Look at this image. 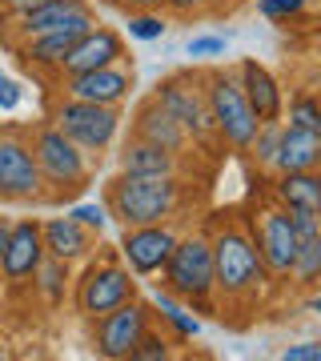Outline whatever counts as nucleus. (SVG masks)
Listing matches in <instances>:
<instances>
[{"instance_id": "f257e3e1", "label": "nucleus", "mask_w": 321, "mask_h": 361, "mask_svg": "<svg viewBox=\"0 0 321 361\" xmlns=\"http://www.w3.org/2000/svg\"><path fill=\"white\" fill-rule=\"evenodd\" d=\"M209 245H213V297H217V310L225 305H257L269 273L265 261L253 245V233H245L241 225H217L209 233Z\"/></svg>"}, {"instance_id": "f03ea898", "label": "nucleus", "mask_w": 321, "mask_h": 361, "mask_svg": "<svg viewBox=\"0 0 321 361\" xmlns=\"http://www.w3.org/2000/svg\"><path fill=\"white\" fill-rule=\"evenodd\" d=\"M181 201H185V185L181 177H137V173H116L104 185V209L121 229H137V225H157V221H173Z\"/></svg>"}, {"instance_id": "7ed1b4c3", "label": "nucleus", "mask_w": 321, "mask_h": 361, "mask_svg": "<svg viewBox=\"0 0 321 361\" xmlns=\"http://www.w3.org/2000/svg\"><path fill=\"white\" fill-rule=\"evenodd\" d=\"M161 289L193 305L197 313H217V297H213V245L205 233H189L177 237V245L169 253L165 269H161Z\"/></svg>"}, {"instance_id": "20e7f679", "label": "nucleus", "mask_w": 321, "mask_h": 361, "mask_svg": "<svg viewBox=\"0 0 321 361\" xmlns=\"http://www.w3.org/2000/svg\"><path fill=\"white\" fill-rule=\"evenodd\" d=\"M28 145H32V157L40 165V177H44V189H52V201H61L68 193H80L89 185V173H92V157L73 145L56 125H37L28 133Z\"/></svg>"}, {"instance_id": "39448f33", "label": "nucleus", "mask_w": 321, "mask_h": 361, "mask_svg": "<svg viewBox=\"0 0 321 361\" xmlns=\"http://www.w3.org/2000/svg\"><path fill=\"white\" fill-rule=\"evenodd\" d=\"M201 85H205V101H209L213 129H217V141L237 149V153H245L249 141L257 137V125L261 121L253 116V109L245 101L237 73H229V68H209V73H201Z\"/></svg>"}, {"instance_id": "423d86ee", "label": "nucleus", "mask_w": 321, "mask_h": 361, "mask_svg": "<svg viewBox=\"0 0 321 361\" xmlns=\"http://www.w3.org/2000/svg\"><path fill=\"white\" fill-rule=\"evenodd\" d=\"M49 125L68 137L73 145H80L89 157H101L104 149H113L116 133H121V109L116 104H92V101H77V97H64L52 101L49 109Z\"/></svg>"}, {"instance_id": "0eeeda50", "label": "nucleus", "mask_w": 321, "mask_h": 361, "mask_svg": "<svg viewBox=\"0 0 321 361\" xmlns=\"http://www.w3.org/2000/svg\"><path fill=\"white\" fill-rule=\"evenodd\" d=\"M153 97L165 104L173 121L189 133L193 145L201 149H213L217 141V129H213V116H209V101H205V85H201V73H173V77L157 80Z\"/></svg>"}, {"instance_id": "6e6552de", "label": "nucleus", "mask_w": 321, "mask_h": 361, "mask_svg": "<svg viewBox=\"0 0 321 361\" xmlns=\"http://www.w3.org/2000/svg\"><path fill=\"white\" fill-rule=\"evenodd\" d=\"M133 297H137V281H133L128 265L116 257V253H101V261H92L89 269L77 277L73 301H77L80 317L92 322V317H101V313L125 305V301H133Z\"/></svg>"}, {"instance_id": "1a4fd4ad", "label": "nucleus", "mask_w": 321, "mask_h": 361, "mask_svg": "<svg viewBox=\"0 0 321 361\" xmlns=\"http://www.w3.org/2000/svg\"><path fill=\"white\" fill-rule=\"evenodd\" d=\"M0 201H44V177L25 133H0Z\"/></svg>"}, {"instance_id": "9d476101", "label": "nucleus", "mask_w": 321, "mask_h": 361, "mask_svg": "<svg viewBox=\"0 0 321 361\" xmlns=\"http://www.w3.org/2000/svg\"><path fill=\"white\" fill-rule=\"evenodd\" d=\"M149 325H153V310L133 297L125 305H116V310L92 317V349L109 361H128L133 345L141 341V334Z\"/></svg>"}, {"instance_id": "9b49d317", "label": "nucleus", "mask_w": 321, "mask_h": 361, "mask_svg": "<svg viewBox=\"0 0 321 361\" xmlns=\"http://www.w3.org/2000/svg\"><path fill=\"white\" fill-rule=\"evenodd\" d=\"M253 245L265 261V273L269 281H289V269H293V257H297V233L289 225V213L285 205H265L261 217H257V229H253Z\"/></svg>"}, {"instance_id": "f8f14e48", "label": "nucleus", "mask_w": 321, "mask_h": 361, "mask_svg": "<svg viewBox=\"0 0 321 361\" xmlns=\"http://www.w3.org/2000/svg\"><path fill=\"white\" fill-rule=\"evenodd\" d=\"M177 237L181 233L173 229V221L137 225V229H125L116 257L128 265L133 277H157V273L165 269V261H169V253H173V245H177Z\"/></svg>"}, {"instance_id": "ddd939ff", "label": "nucleus", "mask_w": 321, "mask_h": 361, "mask_svg": "<svg viewBox=\"0 0 321 361\" xmlns=\"http://www.w3.org/2000/svg\"><path fill=\"white\" fill-rule=\"evenodd\" d=\"M97 25V13L92 8H80L73 20H64L61 28H52V32H40V37H28V40H16V56L25 61L28 68H61L64 52L73 49L89 28Z\"/></svg>"}, {"instance_id": "4468645a", "label": "nucleus", "mask_w": 321, "mask_h": 361, "mask_svg": "<svg viewBox=\"0 0 321 361\" xmlns=\"http://www.w3.org/2000/svg\"><path fill=\"white\" fill-rule=\"evenodd\" d=\"M40 261H44V241H40V221H13L8 229V245H4V261H0V281L8 289L32 285Z\"/></svg>"}, {"instance_id": "2eb2a0df", "label": "nucleus", "mask_w": 321, "mask_h": 361, "mask_svg": "<svg viewBox=\"0 0 321 361\" xmlns=\"http://www.w3.org/2000/svg\"><path fill=\"white\" fill-rule=\"evenodd\" d=\"M56 89L64 97H77V101H92V104H121L128 101L133 92V68L125 61L116 65H104V68H92V73H73V77H61Z\"/></svg>"}, {"instance_id": "dca6fc26", "label": "nucleus", "mask_w": 321, "mask_h": 361, "mask_svg": "<svg viewBox=\"0 0 321 361\" xmlns=\"http://www.w3.org/2000/svg\"><path fill=\"white\" fill-rule=\"evenodd\" d=\"M116 61H125V37L109 25H97L85 32V37L73 44V49L64 52L61 68H56V77H73V73H92V68H104V65H116Z\"/></svg>"}, {"instance_id": "f3484780", "label": "nucleus", "mask_w": 321, "mask_h": 361, "mask_svg": "<svg viewBox=\"0 0 321 361\" xmlns=\"http://www.w3.org/2000/svg\"><path fill=\"white\" fill-rule=\"evenodd\" d=\"M128 137L149 141V145H161V149H169V153H181V157H185V149L193 145L189 133H185L177 121H173V113H169L165 104L157 101V97H149V101L137 104L133 125H128Z\"/></svg>"}, {"instance_id": "a211bd4d", "label": "nucleus", "mask_w": 321, "mask_h": 361, "mask_svg": "<svg viewBox=\"0 0 321 361\" xmlns=\"http://www.w3.org/2000/svg\"><path fill=\"white\" fill-rule=\"evenodd\" d=\"M237 80H241V92H245V101H249V109H253L257 121H281L285 92H281V85H277V77H273L257 56H245L241 61Z\"/></svg>"}, {"instance_id": "6ab92c4d", "label": "nucleus", "mask_w": 321, "mask_h": 361, "mask_svg": "<svg viewBox=\"0 0 321 361\" xmlns=\"http://www.w3.org/2000/svg\"><path fill=\"white\" fill-rule=\"evenodd\" d=\"M40 241H44V253H49V257L73 265V261L92 257V241H97V233H89L73 213H64V217L40 221Z\"/></svg>"}, {"instance_id": "aec40b11", "label": "nucleus", "mask_w": 321, "mask_h": 361, "mask_svg": "<svg viewBox=\"0 0 321 361\" xmlns=\"http://www.w3.org/2000/svg\"><path fill=\"white\" fill-rule=\"evenodd\" d=\"M116 161H121V173H137V177H181L185 173L181 153H169L161 145L137 141V137H128Z\"/></svg>"}, {"instance_id": "412c9836", "label": "nucleus", "mask_w": 321, "mask_h": 361, "mask_svg": "<svg viewBox=\"0 0 321 361\" xmlns=\"http://www.w3.org/2000/svg\"><path fill=\"white\" fill-rule=\"evenodd\" d=\"M317 161H321V137L285 121L273 169H277V173H301V169H317Z\"/></svg>"}, {"instance_id": "4be33fe9", "label": "nucleus", "mask_w": 321, "mask_h": 361, "mask_svg": "<svg viewBox=\"0 0 321 361\" xmlns=\"http://www.w3.org/2000/svg\"><path fill=\"white\" fill-rule=\"evenodd\" d=\"M80 8H89V0H44V4H37L32 13L16 16V25H13L8 37L28 40V37H40V32H52V28H61L64 20H73Z\"/></svg>"}, {"instance_id": "5701e85b", "label": "nucleus", "mask_w": 321, "mask_h": 361, "mask_svg": "<svg viewBox=\"0 0 321 361\" xmlns=\"http://www.w3.org/2000/svg\"><path fill=\"white\" fill-rule=\"evenodd\" d=\"M273 197L285 209H313V213H321V173L317 169L281 173L277 185H273Z\"/></svg>"}, {"instance_id": "b1692460", "label": "nucleus", "mask_w": 321, "mask_h": 361, "mask_svg": "<svg viewBox=\"0 0 321 361\" xmlns=\"http://www.w3.org/2000/svg\"><path fill=\"white\" fill-rule=\"evenodd\" d=\"M68 281H73V273H68V261H56L44 253V261H40L37 277H32V289L40 293V301L44 305H61L64 301V289H68Z\"/></svg>"}, {"instance_id": "393cba45", "label": "nucleus", "mask_w": 321, "mask_h": 361, "mask_svg": "<svg viewBox=\"0 0 321 361\" xmlns=\"http://www.w3.org/2000/svg\"><path fill=\"white\" fill-rule=\"evenodd\" d=\"M289 281H293L297 289H313V285H321V233L317 237H305V241L297 245Z\"/></svg>"}, {"instance_id": "a878e982", "label": "nucleus", "mask_w": 321, "mask_h": 361, "mask_svg": "<svg viewBox=\"0 0 321 361\" xmlns=\"http://www.w3.org/2000/svg\"><path fill=\"white\" fill-rule=\"evenodd\" d=\"M153 310L161 313L173 329H177V337H197V334H201V322H197L193 313H185V305H177V297L169 293V289H157Z\"/></svg>"}, {"instance_id": "bb28decb", "label": "nucleus", "mask_w": 321, "mask_h": 361, "mask_svg": "<svg viewBox=\"0 0 321 361\" xmlns=\"http://www.w3.org/2000/svg\"><path fill=\"white\" fill-rule=\"evenodd\" d=\"M277 141H281V121H261L257 125V137L249 141L245 153L257 161V169H273V161H277Z\"/></svg>"}, {"instance_id": "cd10ccee", "label": "nucleus", "mask_w": 321, "mask_h": 361, "mask_svg": "<svg viewBox=\"0 0 321 361\" xmlns=\"http://www.w3.org/2000/svg\"><path fill=\"white\" fill-rule=\"evenodd\" d=\"M289 125L309 129V133L321 137V97H309V92L293 97V101H289Z\"/></svg>"}, {"instance_id": "c85d7f7f", "label": "nucleus", "mask_w": 321, "mask_h": 361, "mask_svg": "<svg viewBox=\"0 0 321 361\" xmlns=\"http://www.w3.org/2000/svg\"><path fill=\"white\" fill-rule=\"evenodd\" d=\"M165 8H157V13H128V37L133 40H161L165 37Z\"/></svg>"}, {"instance_id": "c756f323", "label": "nucleus", "mask_w": 321, "mask_h": 361, "mask_svg": "<svg viewBox=\"0 0 321 361\" xmlns=\"http://www.w3.org/2000/svg\"><path fill=\"white\" fill-rule=\"evenodd\" d=\"M173 341H169L165 334H157L153 325H149V329H145L141 334V341H137V345H133V353H128V361H165V357H173Z\"/></svg>"}, {"instance_id": "7c9ffc66", "label": "nucleus", "mask_w": 321, "mask_h": 361, "mask_svg": "<svg viewBox=\"0 0 321 361\" xmlns=\"http://www.w3.org/2000/svg\"><path fill=\"white\" fill-rule=\"evenodd\" d=\"M309 0H257V13L273 20V25H285V20H293V16L305 13Z\"/></svg>"}, {"instance_id": "2f4dec72", "label": "nucleus", "mask_w": 321, "mask_h": 361, "mask_svg": "<svg viewBox=\"0 0 321 361\" xmlns=\"http://www.w3.org/2000/svg\"><path fill=\"white\" fill-rule=\"evenodd\" d=\"M68 213H73V217H77V221H80V225H85L89 233H97V237H101V233H104V225H109V209H104V205H97V201H80V205H73Z\"/></svg>"}, {"instance_id": "473e14b6", "label": "nucleus", "mask_w": 321, "mask_h": 361, "mask_svg": "<svg viewBox=\"0 0 321 361\" xmlns=\"http://www.w3.org/2000/svg\"><path fill=\"white\" fill-rule=\"evenodd\" d=\"M289 213V225H293L297 241H305V237H317L321 233V213H313V209H285Z\"/></svg>"}, {"instance_id": "72a5a7b5", "label": "nucleus", "mask_w": 321, "mask_h": 361, "mask_svg": "<svg viewBox=\"0 0 321 361\" xmlns=\"http://www.w3.org/2000/svg\"><path fill=\"white\" fill-rule=\"evenodd\" d=\"M185 52H189V56H201V61H209V56H225V37H189Z\"/></svg>"}, {"instance_id": "f704fd0d", "label": "nucleus", "mask_w": 321, "mask_h": 361, "mask_svg": "<svg viewBox=\"0 0 321 361\" xmlns=\"http://www.w3.org/2000/svg\"><path fill=\"white\" fill-rule=\"evenodd\" d=\"M281 361H321V341H301V345H285Z\"/></svg>"}, {"instance_id": "c9c22d12", "label": "nucleus", "mask_w": 321, "mask_h": 361, "mask_svg": "<svg viewBox=\"0 0 321 361\" xmlns=\"http://www.w3.org/2000/svg\"><path fill=\"white\" fill-rule=\"evenodd\" d=\"M20 97H25L20 85H16L13 77H4V73H0V113H13L16 104H20Z\"/></svg>"}, {"instance_id": "e433bc0d", "label": "nucleus", "mask_w": 321, "mask_h": 361, "mask_svg": "<svg viewBox=\"0 0 321 361\" xmlns=\"http://www.w3.org/2000/svg\"><path fill=\"white\" fill-rule=\"evenodd\" d=\"M169 16H201L209 13V0H165Z\"/></svg>"}, {"instance_id": "4c0bfd02", "label": "nucleus", "mask_w": 321, "mask_h": 361, "mask_svg": "<svg viewBox=\"0 0 321 361\" xmlns=\"http://www.w3.org/2000/svg\"><path fill=\"white\" fill-rule=\"evenodd\" d=\"M37 4H44V0H0V8L13 16V20H16V16H25V13H32Z\"/></svg>"}, {"instance_id": "58836bf2", "label": "nucleus", "mask_w": 321, "mask_h": 361, "mask_svg": "<svg viewBox=\"0 0 321 361\" xmlns=\"http://www.w3.org/2000/svg\"><path fill=\"white\" fill-rule=\"evenodd\" d=\"M128 13H157V8H165V0H121Z\"/></svg>"}, {"instance_id": "ea45409f", "label": "nucleus", "mask_w": 321, "mask_h": 361, "mask_svg": "<svg viewBox=\"0 0 321 361\" xmlns=\"http://www.w3.org/2000/svg\"><path fill=\"white\" fill-rule=\"evenodd\" d=\"M8 229H13V221H0V261H4V245H8Z\"/></svg>"}, {"instance_id": "a19ab883", "label": "nucleus", "mask_w": 321, "mask_h": 361, "mask_svg": "<svg viewBox=\"0 0 321 361\" xmlns=\"http://www.w3.org/2000/svg\"><path fill=\"white\" fill-rule=\"evenodd\" d=\"M313 289H317V293L309 297V313H317V317H321V285H313Z\"/></svg>"}, {"instance_id": "79ce46f5", "label": "nucleus", "mask_w": 321, "mask_h": 361, "mask_svg": "<svg viewBox=\"0 0 321 361\" xmlns=\"http://www.w3.org/2000/svg\"><path fill=\"white\" fill-rule=\"evenodd\" d=\"M237 0H209V8H233Z\"/></svg>"}]
</instances>
